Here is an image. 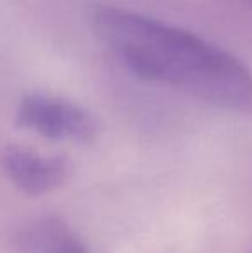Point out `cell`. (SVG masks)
Instances as JSON below:
<instances>
[{"instance_id": "obj_1", "label": "cell", "mask_w": 252, "mask_h": 253, "mask_svg": "<svg viewBox=\"0 0 252 253\" xmlns=\"http://www.w3.org/2000/svg\"><path fill=\"white\" fill-rule=\"evenodd\" d=\"M92 23L99 40L135 76L209 105L252 116V71L218 45L116 7H99Z\"/></svg>"}, {"instance_id": "obj_2", "label": "cell", "mask_w": 252, "mask_h": 253, "mask_svg": "<svg viewBox=\"0 0 252 253\" xmlns=\"http://www.w3.org/2000/svg\"><path fill=\"white\" fill-rule=\"evenodd\" d=\"M19 127L55 141L88 145L97 138L99 124L87 109L45 93L24 95L17 107Z\"/></svg>"}, {"instance_id": "obj_3", "label": "cell", "mask_w": 252, "mask_h": 253, "mask_svg": "<svg viewBox=\"0 0 252 253\" xmlns=\"http://www.w3.org/2000/svg\"><path fill=\"white\" fill-rule=\"evenodd\" d=\"M0 166L14 186L33 197L59 190L69 174V162L64 157L42 155L17 145L3 148Z\"/></svg>"}, {"instance_id": "obj_4", "label": "cell", "mask_w": 252, "mask_h": 253, "mask_svg": "<svg viewBox=\"0 0 252 253\" xmlns=\"http://www.w3.org/2000/svg\"><path fill=\"white\" fill-rule=\"evenodd\" d=\"M17 253H88L78 234L57 215H44L19 227L14 238Z\"/></svg>"}, {"instance_id": "obj_5", "label": "cell", "mask_w": 252, "mask_h": 253, "mask_svg": "<svg viewBox=\"0 0 252 253\" xmlns=\"http://www.w3.org/2000/svg\"><path fill=\"white\" fill-rule=\"evenodd\" d=\"M246 2H249V3H252V0H246Z\"/></svg>"}, {"instance_id": "obj_6", "label": "cell", "mask_w": 252, "mask_h": 253, "mask_svg": "<svg viewBox=\"0 0 252 253\" xmlns=\"http://www.w3.org/2000/svg\"><path fill=\"white\" fill-rule=\"evenodd\" d=\"M251 253H252V252H251Z\"/></svg>"}]
</instances>
